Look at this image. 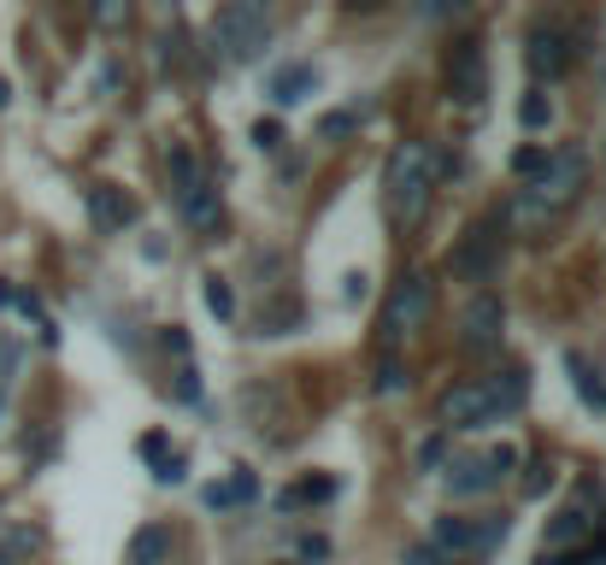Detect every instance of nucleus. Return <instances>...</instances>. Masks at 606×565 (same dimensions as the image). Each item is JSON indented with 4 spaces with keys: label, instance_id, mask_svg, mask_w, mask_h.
<instances>
[{
    "label": "nucleus",
    "instance_id": "obj_1",
    "mask_svg": "<svg viewBox=\"0 0 606 565\" xmlns=\"http://www.w3.org/2000/svg\"><path fill=\"white\" fill-rule=\"evenodd\" d=\"M524 401H530V377L518 366H507V371L483 377V383L447 389V395H442V431L447 436H454V431H489V424L524 413Z\"/></svg>",
    "mask_w": 606,
    "mask_h": 565
},
{
    "label": "nucleus",
    "instance_id": "obj_2",
    "mask_svg": "<svg viewBox=\"0 0 606 565\" xmlns=\"http://www.w3.org/2000/svg\"><path fill=\"white\" fill-rule=\"evenodd\" d=\"M583 183H588V160L577 148H560V153H548V165L535 171V177L512 195V225L518 230H542L548 218H560L571 200L583 195Z\"/></svg>",
    "mask_w": 606,
    "mask_h": 565
},
{
    "label": "nucleus",
    "instance_id": "obj_3",
    "mask_svg": "<svg viewBox=\"0 0 606 565\" xmlns=\"http://www.w3.org/2000/svg\"><path fill=\"white\" fill-rule=\"evenodd\" d=\"M430 188H436V153L430 142H401L383 165V207L401 225H419L430 213Z\"/></svg>",
    "mask_w": 606,
    "mask_h": 565
},
{
    "label": "nucleus",
    "instance_id": "obj_4",
    "mask_svg": "<svg viewBox=\"0 0 606 565\" xmlns=\"http://www.w3.org/2000/svg\"><path fill=\"white\" fill-rule=\"evenodd\" d=\"M165 165H171V195H177L183 225H188V230H201V236H213V230L224 225V200H218L213 177L201 171V160H195L188 148H171V153H165Z\"/></svg>",
    "mask_w": 606,
    "mask_h": 565
},
{
    "label": "nucleus",
    "instance_id": "obj_5",
    "mask_svg": "<svg viewBox=\"0 0 606 565\" xmlns=\"http://www.w3.org/2000/svg\"><path fill=\"white\" fill-rule=\"evenodd\" d=\"M271 42V19L266 7H253V0H236V7H218L213 12V54L230 59V65H248L266 54Z\"/></svg>",
    "mask_w": 606,
    "mask_h": 565
},
{
    "label": "nucleus",
    "instance_id": "obj_6",
    "mask_svg": "<svg viewBox=\"0 0 606 565\" xmlns=\"http://www.w3.org/2000/svg\"><path fill=\"white\" fill-rule=\"evenodd\" d=\"M430 306H436V283H430V271H401V283L389 289V306H383V354H394V341H401L407 330H419V324L430 318Z\"/></svg>",
    "mask_w": 606,
    "mask_h": 565
},
{
    "label": "nucleus",
    "instance_id": "obj_7",
    "mask_svg": "<svg viewBox=\"0 0 606 565\" xmlns=\"http://www.w3.org/2000/svg\"><path fill=\"white\" fill-rule=\"evenodd\" d=\"M595 524H600V489L595 483H577V501H571L565 512H553V524H548V536H542V559H565L571 547H595Z\"/></svg>",
    "mask_w": 606,
    "mask_h": 565
},
{
    "label": "nucleus",
    "instance_id": "obj_8",
    "mask_svg": "<svg viewBox=\"0 0 606 565\" xmlns=\"http://www.w3.org/2000/svg\"><path fill=\"white\" fill-rule=\"evenodd\" d=\"M512 466H518V448H489V454H465V459H454L447 466V495L454 501H472V495H489V489H500L512 477Z\"/></svg>",
    "mask_w": 606,
    "mask_h": 565
},
{
    "label": "nucleus",
    "instance_id": "obj_9",
    "mask_svg": "<svg viewBox=\"0 0 606 565\" xmlns=\"http://www.w3.org/2000/svg\"><path fill=\"white\" fill-rule=\"evenodd\" d=\"M495 542H507V519H436L430 530L436 554H489Z\"/></svg>",
    "mask_w": 606,
    "mask_h": 565
},
{
    "label": "nucleus",
    "instance_id": "obj_10",
    "mask_svg": "<svg viewBox=\"0 0 606 565\" xmlns=\"http://www.w3.org/2000/svg\"><path fill=\"white\" fill-rule=\"evenodd\" d=\"M571 59H577V36L560 24H535L530 30V42H524V65H530V77L535 83H553V77H565L571 72Z\"/></svg>",
    "mask_w": 606,
    "mask_h": 565
},
{
    "label": "nucleus",
    "instance_id": "obj_11",
    "mask_svg": "<svg viewBox=\"0 0 606 565\" xmlns=\"http://www.w3.org/2000/svg\"><path fill=\"white\" fill-rule=\"evenodd\" d=\"M500 330H507V306H500V295H489V289H477V295L465 301V318H459V348L465 354H495Z\"/></svg>",
    "mask_w": 606,
    "mask_h": 565
},
{
    "label": "nucleus",
    "instance_id": "obj_12",
    "mask_svg": "<svg viewBox=\"0 0 606 565\" xmlns=\"http://www.w3.org/2000/svg\"><path fill=\"white\" fill-rule=\"evenodd\" d=\"M447 95H454L459 107H477V100L489 95V59H483V42H459L454 54H447Z\"/></svg>",
    "mask_w": 606,
    "mask_h": 565
},
{
    "label": "nucleus",
    "instance_id": "obj_13",
    "mask_svg": "<svg viewBox=\"0 0 606 565\" xmlns=\"http://www.w3.org/2000/svg\"><path fill=\"white\" fill-rule=\"evenodd\" d=\"M495 253H500L495 218H483V225H472V236L459 242L454 271H459V278H472V283H489V278H495Z\"/></svg>",
    "mask_w": 606,
    "mask_h": 565
},
{
    "label": "nucleus",
    "instance_id": "obj_14",
    "mask_svg": "<svg viewBox=\"0 0 606 565\" xmlns=\"http://www.w3.org/2000/svg\"><path fill=\"white\" fill-rule=\"evenodd\" d=\"M89 218H95V230L118 236V230L136 218V200L125 195V188H112V183H95V188H89Z\"/></svg>",
    "mask_w": 606,
    "mask_h": 565
},
{
    "label": "nucleus",
    "instance_id": "obj_15",
    "mask_svg": "<svg viewBox=\"0 0 606 565\" xmlns=\"http://www.w3.org/2000/svg\"><path fill=\"white\" fill-rule=\"evenodd\" d=\"M253 495H259V477H253V471H230L224 483H206L201 501L213 507V512H230V507H248Z\"/></svg>",
    "mask_w": 606,
    "mask_h": 565
},
{
    "label": "nucleus",
    "instance_id": "obj_16",
    "mask_svg": "<svg viewBox=\"0 0 606 565\" xmlns=\"http://www.w3.org/2000/svg\"><path fill=\"white\" fill-rule=\"evenodd\" d=\"M171 559V530L165 524H142L125 547V565H165Z\"/></svg>",
    "mask_w": 606,
    "mask_h": 565
},
{
    "label": "nucleus",
    "instance_id": "obj_17",
    "mask_svg": "<svg viewBox=\"0 0 606 565\" xmlns=\"http://www.w3.org/2000/svg\"><path fill=\"white\" fill-rule=\"evenodd\" d=\"M313 89H318L313 65H283V72H271V100L277 107H294V100H306Z\"/></svg>",
    "mask_w": 606,
    "mask_h": 565
},
{
    "label": "nucleus",
    "instance_id": "obj_18",
    "mask_svg": "<svg viewBox=\"0 0 606 565\" xmlns=\"http://www.w3.org/2000/svg\"><path fill=\"white\" fill-rule=\"evenodd\" d=\"M336 495V483L331 477H306V483H294L289 495H283V507H306V501H331Z\"/></svg>",
    "mask_w": 606,
    "mask_h": 565
},
{
    "label": "nucleus",
    "instance_id": "obj_19",
    "mask_svg": "<svg viewBox=\"0 0 606 565\" xmlns=\"http://www.w3.org/2000/svg\"><path fill=\"white\" fill-rule=\"evenodd\" d=\"M565 366H571V377H577V395H583V401H595V406H606V389L595 383V371H588L577 354H565Z\"/></svg>",
    "mask_w": 606,
    "mask_h": 565
},
{
    "label": "nucleus",
    "instance_id": "obj_20",
    "mask_svg": "<svg viewBox=\"0 0 606 565\" xmlns=\"http://www.w3.org/2000/svg\"><path fill=\"white\" fill-rule=\"evenodd\" d=\"M206 313H213V318L236 313V295H230V283H224V278H206Z\"/></svg>",
    "mask_w": 606,
    "mask_h": 565
},
{
    "label": "nucleus",
    "instance_id": "obj_21",
    "mask_svg": "<svg viewBox=\"0 0 606 565\" xmlns=\"http://www.w3.org/2000/svg\"><path fill=\"white\" fill-rule=\"evenodd\" d=\"M518 124H524V130H542V124H548V95H524V100H518Z\"/></svg>",
    "mask_w": 606,
    "mask_h": 565
},
{
    "label": "nucleus",
    "instance_id": "obj_22",
    "mask_svg": "<svg viewBox=\"0 0 606 565\" xmlns=\"http://www.w3.org/2000/svg\"><path fill=\"white\" fill-rule=\"evenodd\" d=\"M401 383H407V377H401V359L383 354V366H377V395H394Z\"/></svg>",
    "mask_w": 606,
    "mask_h": 565
},
{
    "label": "nucleus",
    "instance_id": "obj_23",
    "mask_svg": "<svg viewBox=\"0 0 606 565\" xmlns=\"http://www.w3.org/2000/svg\"><path fill=\"white\" fill-rule=\"evenodd\" d=\"M542 165H548V148H518V153H512V171H518V177H535Z\"/></svg>",
    "mask_w": 606,
    "mask_h": 565
},
{
    "label": "nucleus",
    "instance_id": "obj_24",
    "mask_svg": "<svg viewBox=\"0 0 606 565\" xmlns=\"http://www.w3.org/2000/svg\"><path fill=\"white\" fill-rule=\"evenodd\" d=\"M354 130H359V112H331L318 124V135H331V142H336V135H354Z\"/></svg>",
    "mask_w": 606,
    "mask_h": 565
},
{
    "label": "nucleus",
    "instance_id": "obj_25",
    "mask_svg": "<svg viewBox=\"0 0 606 565\" xmlns=\"http://www.w3.org/2000/svg\"><path fill=\"white\" fill-rule=\"evenodd\" d=\"M183 471H188V459H183V454H165L160 466H153V477H160V483H183Z\"/></svg>",
    "mask_w": 606,
    "mask_h": 565
},
{
    "label": "nucleus",
    "instance_id": "obj_26",
    "mask_svg": "<svg viewBox=\"0 0 606 565\" xmlns=\"http://www.w3.org/2000/svg\"><path fill=\"white\" fill-rule=\"evenodd\" d=\"M177 395L183 401H201V377H195V366L183 359V371H177Z\"/></svg>",
    "mask_w": 606,
    "mask_h": 565
},
{
    "label": "nucleus",
    "instance_id": "obj_27",
    "mask_svg": "<svg viewBox=\"0 0 606 565\" xmlns=\"http://www.w3.org/2000/svg\"><path fill=\"white\" fill-rule=\"evenodd\" d=\"M253 142H259V148H283V124H266V118H259V124H253Z\"/></svg>",
    "mask_w": 606,
    "mask_h": 565
},
{
    "label": "nucleus",
    "instance_id": "obj_28",
    "mask_svg": "<svg viewBox=\"0 0 606 565\" xmlns=\"http://www.w3.org/2000/svg\"><path fill=\"white\" fill-rule=\"evenodd\" d=\"M407 565H442V554L430 542H419V547H407Z\"/></svg>",
    "mask_w": 606,
    "mask_h": 565
},
{
    "label": "nucleus",
    "instance_id": "obj_29",
    "mask_svg": "<svg viewBox=\"0 0 606 565\" xmlns=\"http://www.w3.org/2000/svg\"><path fill=\"white\" fill-rule=\"evenodd\" d=\"M142 459H153V466L165 459V436H160V431H153V436H142Z\"/></svg>",
    "mask_w": 606,
    "mask_h": 565
},
{
    "label": "nucleus",
    "instance_id": "obj_30",
    "mask_svg": "<svg viewBox=\"0 0 606 565\" xmlns=\"http://www.w3.org/2000/svg\"><path fill=\"white\" fill-rule=\"evenodd\" d=\"M442 448H447V431H442V436H430L419 459H424V466H436V459H442Z\"/></svg>",
    "mask_w": 606,
    "mask_h": 565
},
{
    "label": "nucleus",
    "instance_id": "obj_31",
    "mask_svg": "<svg viewBox=\"0 0 606 565\" xmlns=\"http://www.w3.org/2000/svg\"><path fill=\"white\" fill-rule=\"evenodd\" d=\"M301 554H306V559H324V554H331V542H324V536H306Z\"/></svg>",
    "mask_w": 606,
    "mask_h": 565
},
{
    "label": "nucleus",
    "instance_id": "obj_32",
    "mask_svg": "<svg viewBox=\"0 0 606 565\" xmlns=\"http://www.w3.org/2000/svg\"><path fill=\"white\" fill-rule=\"evenodd\" d=\"M165 348H171V354H183V359H188V336H183V330H165Z\"/></svg>",
    "mask_w": 606,
    "mask_h": 565
},
{
    "label": "nucleus",
    "instance_id": "obj_33",
    "mask_svg": "<svg viewBox=\"0 0 606 565\" xmlns=\"http://www.w3.org/2000/svg\"><path fill=\"white\" fill-rule=\"evenodd\" d=\"M7 100H12V89H7V77H0V107H7Z\"/></svg>",
    "mask_w": 606,
    "mask_h": 565
},
{
    "label": "nucleus",
    "instance_id": "obj_34",
    "mask_svg": "<svg viewBox=\"0 0 606 565\" xmlns=\"http://www.w3.org/2000/svg\"><path fill=\"white\" fill-rule=\"evenodd\" d=\"M542 565H577V559H542Z\"/></svg>",
    "mask_w": 606,
    "mask_h": 565
},
{
    "label": "nucleus",
    "instance_id": "obj_35",
    "mask_svg": "<svg viewBox=\"0 0 606 565\" xmlns=\"http://www.w3.org/2000/svg\"><path fill=\"white\" fill-rule=\"evenodd\" d=\"M0 565H12V559H7V554H0Z\"/></svg>",
    "mask_w": 606,
    "mask_h": 565
},
{
    "label": "nucleus",
    "instance_id": "obj_36",
    "mask_svg": "<svg viewBox=\"0 0 606 565\" xmlns=\"http://www.w3.org/2000/svg\"><path fill=\"white\" fill-rule=\"evenodd\" d=\"M0 406H7V395H0Z\"/></svg>",
    "mask_w": 606,
    "mask_h": 565
},
{
    "label": "nucleus",
    "instance_id": "obj_37",
    "mask_svg": "<svg viewBox=\"0 0 606 565\" xmlns=\"http://www.w3.org/2000/svg\"><path fill=\"white\" fill-rule=\"evenodd\" d=\"M283 565H294V559H283Z\"/></svg>",
    "mask_w": 606,
    "mask_h": 565
}]
</instances>
